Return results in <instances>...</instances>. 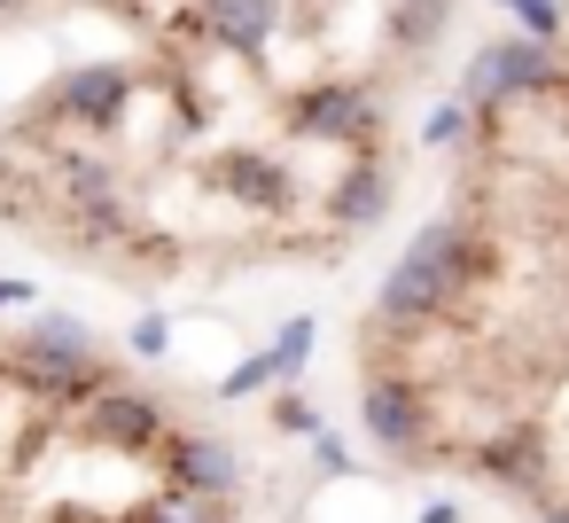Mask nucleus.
<instances>
[{
    "label": "nucleus",
    "mask_w": 569,
    "mask_h": 523,
    "mask_svg": "<svg viewBox=\"0 0 569 523\" xmlns=\"http://www.w3.org/2000/svg\"><path fill=\"white\" fill-rule=\"evenodd\" d=\"M398 102L242 48L118 40L0 110V235L164 297L343 266L398 196Z\"/></svg>",
    "instance_id": "obj_1"
},
{
    "label": "nucleus",
    "mask_w": 569,
    "mask_h": 523,
    "mask_svg": "<svg viewBox=\"0 0 569 523\" xmlns=\"http://www.w3.org/2000/svg\"><path fill=\"white\" fill-rule=\"evenodd\" d=\"M351 398L406 476L569 523V48L468 95L445 196L351 328Z\"/></svg>",
    "instance_id": "obj_2"
},
{
    "label": "nucleus",
    "mask_w": 569,
    "mask_h": 523,
    "mask_svg": "<svg viewBox=\"0 0 569 523\" xmlns=\"http://www.w3.org/2000/svg\"><path fill=\"white\" fill-rule=\"evenodd\" d=\"M242 453L133 359L0 328V523H250Z\"/></svg>",
    "instance_id": "obj_3"
},
{
    "label": "nucleus",
    "mask_w": 569,
    "mask_h": 523,
    "mask_svg": "<svg viewBox=\"0 0 569 523\" xmlns=\"http://www.w3.org/2000/svg\"><path fill=\"white\" fill-rule=\"evenodd\" d=\"M452 17L460 0H0V40L56 24H102L118 40H157V48L211 40L351 95L406 102L437 71Z\"/></svg>",
    "instance_id": "obj_4"
},
{
    "label": "nucleus",
    "mask_w": 569,
    "mask_h": 523,
    "mask_svg": "<svg viewBox=\"0 0 569 523\" xmlns=\"http://www.w3.org/2000/svg\"><path fill=\"white\" fill-rule=\"evenodd\" d=\"M538 9H546V17H553V24L569 32V0H538Z\"/></svg>",
    "instance_id": "obj_5"
}]
</instances>
